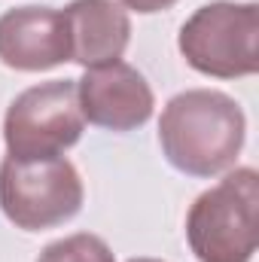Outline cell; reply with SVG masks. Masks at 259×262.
I'll return each instance as SVG.
<instances>
[{"label":"cell","mask_w":259,"mask_h":262,"mask_svg":"<svg viewBox=\"0 0 259 262\" xmlns=\"http://www.w3.org/2000/svg\"><path fill=\"white\" fill-rule=\"evenodd\" d=\"M70 34V61L101 67L119 61L131 40L128 12L113 0H73L64 9Z\"/></svg>","instance_id":"obj_8"},{"label":"cell","mask_w":259,"mask_h":262,"mask_svg":"<svg viewBox=\"0 0 259 262\" xmlns=\"http://www.w3.org/2000/svg\"><path fill=\"white\" fill-rule=\"evenodd\" d=\"M76 98L82 119L107 131L140 128L156 107L149 82L137 67L125 61L89 67L82 79H76Z\"/></svg>","instance_id":"obj_6"},{"label":"cell","mask_w":259,"mask_h":262,"mask_svg":"<svg viewBox=\"0 0 259 262\" xmlns=\"http://www.w3.org/2000/svg\"><path fill=\"white\" fill-rule=\"evenodd\" d=\"M244 110L217 89L180 92L159 119L165 159L189 177H217L229 171L244 146Z\"/></svg>","instance_id":"obj_1"},{"label":"cell","mask_w":259,"mask_h":262,"mask_svg":"<svg viewBox=\"0 0 259 262\" xmlns=\"http://www.w3.org/2000/svg\"><path fill=\"white\" fill-rule=\"evenodd\" d=\"M0 61L12 70L37 73L70 61V34L61 9L18 6L0 15Z\"/></svg>","instance_id":"obj_7"},{"label":"cell","mask_w":259,"mask_h":262,"mask_svg":"<svg viewBox=\"0 0 259 262\" xmlns=\"http://www.w3.org/2000/svg\"><path fill=\"white\" fill-rule=\"evenodd\" d=\"M259 174L238 168L195 198L186 238L198 262H250L256 253Z\"/></svg>","instance_id":"obj_2"},{"label":"cell","mask_w":259,"mask_h":262,"mask_svg":"<svg viewBox=\"0 0 259 262\" xmlns=\"http://www.w3.org/2000/svg\"><path fill=\"white\" fill-rule=\"evenodd\" d=\"M82 207V180L76 168L55 159H12L0 162V210L25 232L55 229L73 220Z\"/></svg>","instance_id":"obj_4"},{"label":"cell","mask_w":259,"mask_h":262,"mask_svg":"<svg viewBox=\"0 0 259 262\" xmlns=\"http://www.w3.org/2000/svg\"><path fill=\"white\" fill-rule=\"evenodd\" d=\"M128 262H162V259H149V256H137V259H128Z\"/></svg>","instance_id":"obj_11"},{"label":"cell","mask_w":259,"mask_h":262,"mask_svg":"<svg viewBox=\"0 0 259 262\" xmlns=\"http://www.w3.org/2000/svg\"><path fill=\"white\" fill-rule=\"evenodd\" d=\"M125 9H134V12H143V15H149V12H162V9H171L177 0H119Z\"/></svg>","instance_id":"obj_10"},{"label":"cell","mask_w":259,"mask_h":262,"mask_svg":"<svg viewBox=\"0 0 259 262\" xmlns=\"http://www.w3.org/2000/svg\"><path fill=\"white\" fill-rule=\"evenodd\" d=\"M37 262H116L113 250L107 247L104 238L92 235V232H76L67 235L61 241H52L43 247V253Z\"/></svg>","instance_id":"obj_9"},{"label":"cell","mask_w":259,"mask_h":262,"mask_svg":"<svg viewBox=\"0 0 259 262\" xmlns=\"http://www.w3.org/2000/svg\"><path fill=\"white\" fill-rule=\"evenodd\" d=\"M259 6L217 0L183 21L177 49L186 64L217 79H238L259 70Z\"/></svg>","instance_id":"obj_3"},{"label":"cell","mask_w":259,"mask_h":262,"mask_svg":"<svg viewBox=\"0 0 259 262\" xmlns=\"http://www.w3.org/2000/svg\"><path fill=\"white\" fill-rule=\"evenodd\" d=\"M82 110L73 79L25 89L6 110L3 140L12 159H55L82 137Z\"/></svg>","instance_id":"obj_5"}]
</instances>
